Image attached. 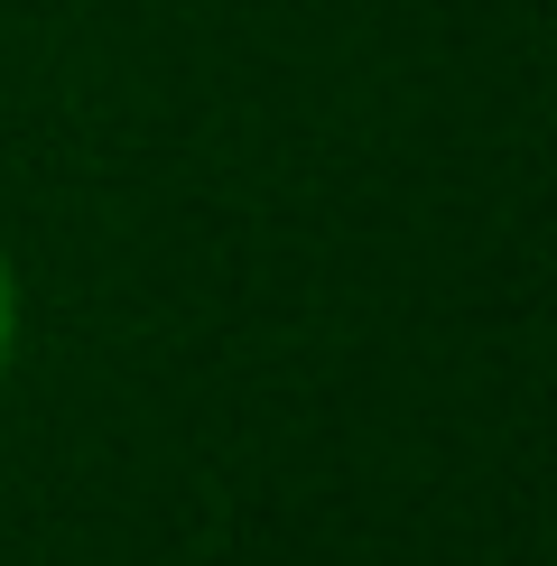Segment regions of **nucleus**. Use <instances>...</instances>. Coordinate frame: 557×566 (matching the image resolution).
<instances>
[{
  "label": "nucleus",
  "mask_w": 557,
  "mask_h": 566,
  "mask_svg": "<svg viewBox=\"0 0 557 566\" xmlns=\"http://www.w3.org/2000/svg\"><path fill=\"white\" fill-rule=\"evenodd\" d=\"M10 353H19V270L0 251V371H10Z\"/></svg>",
  "instance_id": "1"
}]
</instances>
